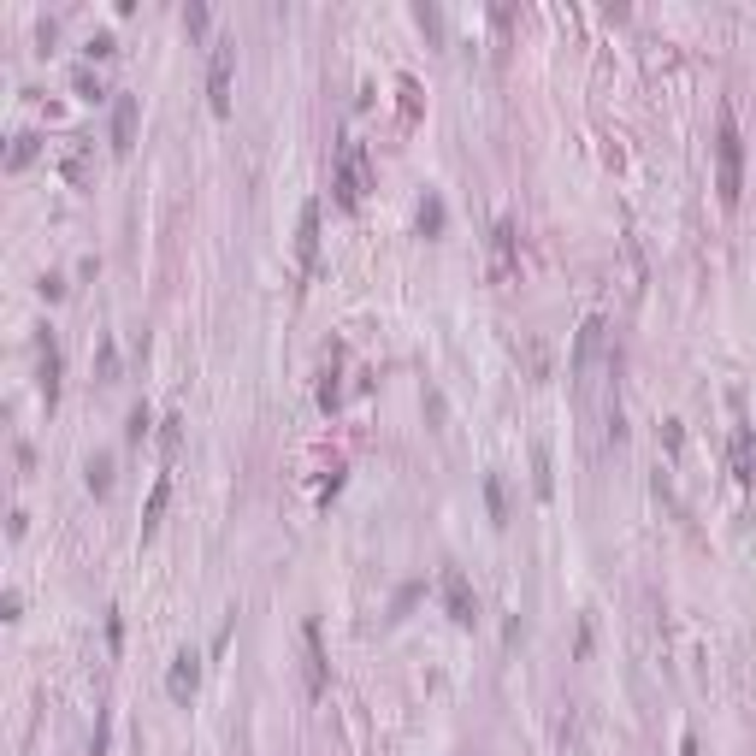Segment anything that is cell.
I'll return each mask as SVG.
<instances>
[{
	"label": "cell",
	"instance_id": "1",
	"mask_svg": "<svg viewBox=\"0 0 756 756\" xmlns=\"http://www.w3.org/2000/svg\"><path fill=\"white\" fill-rule=\"evenodd\" d=\"M715 189H721L727 207H733L739 189H745V136H739L733 107H721V131H715Z\"/></svg>",
	"mask_w": 756,
	"mask_h": 756
},
{
	"label": "cell",
	"instance_id": "2",
	"mask_svg": "<svg viewBox=\"0 0 756 756\" xmlns=\"http://www.w3.org/2000/svg\"><path fill=\"white\" fill-rule=\"evenodd\" d=\"M337 201L343 207H361V195L373 189V160H367V148L355 142V136H343V148H337Z\"/></svg>",
	"mask_w": 756,
	"mask_h": 756
},
{
	"label": "cell",
	"instance_id": "3",
	"mask_svg": "<svg viewBox=\"0 0 756 756\" xmlns=\"http://www.w3.org/2000/svg\"><path fill=\"white\" fill-rule=\"evenodd\" d=\"M231 71H236V42L219 36L207 54V107L213 112H231Z\"/></svg>",
	"mask_w": 756,
	"mask_h": 756
},
{
	"label": "cell",
	"instance_id": "4",
	"mask_svg": "<svg viewBox=\"0 0 756 756\" xmlns=\"http://www.w3.org/2000/svg\"><path fill=\"white\" fill-rule=\"evenodd\" d=\"M296 260H301V272L320 267V201H308L296 219Z\"/></svg>",
	"mask_w": 756,
	"mask_h": 756
},
{
	"label": "cell",
	"instance_id": "5",
	"mask_svg": "<svg viewBox=\"0 0 756 756\" xmlns=\"http://www.w3.org/2000/svg\"><path fill=\"white\" fill-rule=\"evenodd\" d=\"M195 679H201V656L195 650H178L166 667V691H172V703H189L195 698Z\"/></svg>",
	"mask_w": 756,
	"mask_h": 756
},
{
	"label": "cell",
	"instance_id": "6",
	"mask_svg": "<svg viewBox=\"0 0 756 756\" xmlns=\"http://www.w3.org/2000/svg\"><path fill=\"white\" fill-rule=\"evenodd\" d=\"M444 609H449V621H456V626H473V614H478V603H473V585L456 573V567L444 573Z\"/></svg>",
	"mask_w": 756,
	"mask_h": 756
},
{
	"label": "cell",
	"instance_id": "7",
	"mask_svg": "<svg viewBox=\"0 0 756 756\" xmlns=\"http://www.w3.org/2000/svg\"><path fill=\"white\" fill-rule=\"evenodd\" d=\"M301 650H308V691H325V650H320V621H301Z\"/></svg>",
	"mask_w": 756,
	"mask_h": 756
},
{
	"label": "cell",
	"instance_id": "8",
	"mask_svg": "<svg viewBox=\"0 0 756 756\" xmlns=\"http://www.w3.org/2000/svg\"><path fill=\"white\" fill-rule=\"evenodd\" d=\"M490 272H497V278H509L514 272V225H490Z\"/></svg>",
	"mask_w": 756,
	"mask_h": 756
},
{
	"label": "cell",
	"instance_id": "9",
	"mask_svg": "<svg viewBox=\"0 0 756 756\" xmlns=\"http://www.w3.org/2000/svg\"><path fill=\"white\" fill-rule=\"evenodd\" d=\"M131 136H136V95H112V148H131Z\"/></svg>",
	"mask_w": 756,
	"mask_h": 756
},
{
	"label": "cell",
	"instance_id": "10",
	"mask_svg": "<svg viewBox=\"0 0 756 756\" xmlns=\"http://www.w3.org/2000/svg\"><path fill=\"white\" fill-rule=\"evenodd\" d=\"M166 497H172V478L160 473V478H154V497H148V509H142V538H154V532H160V514H166Z\"/></svg>",
	"mask_w": 756,
	"mask_h": 756
},
{
	"label": "cell",
	"instance_id": "11",
	"mask_svg": "<svg viewBox=\"0 0 756 756\" xmlns=\"http://www.w3.org/2000/svg\"><path fill=\"white\" fill-rule=\"evenodd\" d=\"M733 473L745 485H756V437L751 432H733Z\"/></svg>",
	"mask_w": 756,
	"mask_h": 756
},
{
	"label": "cell",
	"instance_id": "12",
	"mask_svg": "<svg viewBox=\"0 0 756 756\" xmlns=\"http://www.w3.org/2000/svg\"><path fill=\"white\" fill-rule=\"evenodd\" d=\"M36 154H42V136H36V131H18V136H12V148H6V166H12V172H24Z\"/></svg>",
	"mask_w": 756,
	"mask_h": 756
},
{
	"label": "cell",
	"instance_id": "13",
	"mask_svg": "<svg viewBox=\"0 0 756 756\" xmlns=\"http://www.w3.org/2000/svg\"><path fill=\"white\" fill-rule=\"evenodd\" d=\"M42 396H47V408L59 402V349L54 343H42Z\"/></svg>",
	"mask_w": 756,
	"mask_h": 756
},
{
	"label": "cell",
	"instance_id": "14",
	"mask_svg": "<svg viewBox=\"0 0 756 756\" xmlns=\"http://www.w3.org/2000/svg\"><path fill=\"white\" fill-rule=\"evenodd\" d=\"M83 142H89V136H66V178H71V184L89 172V166H83Z\"/></svg>",
	"mask_w": 756,
	"mask_h": 756
},
{
	"label": "cell",
	"instance_id": "15",
	"mask_svg": "<svg viewBox=\"0 0 756 756\" xmlns=\"http://www.w3.org/2000/svg\"><path fill=\"white\" fill-rule=\"evenodd\" d=\"M83 478H89V490H107V485H112V456H89Z\"/></svg>",
	"mask_w": 756,
	"mask_h": 756
},
{
	"label": "cell",
	"instance_id": "16",
	"mask_svg": "<svg viewBox=\"0 0 756 756\" xmlns=\"http://www.w3.org/2000/svg\"><path fill=\"white\" fill-rule=\"evenodd\" d=\"M420 231H425V236L444 231V201H437V195H425V207H420Z\"/></svg>",
	"mask_w": 756,
	"mask_h": 756
},
{
	"label": "cell",
	"instance_id": "17",
	"mask_svg": "<svg viewBox=\"0 0 756 756\" xmlns=\"http://www.w3.org/2000/svg\"><path fill=\"white\" fill-rule=\"evenodd\" d=\"M485 502H490V520H497V526L509 520V509H502V478H497V473L485 478Z\"/></svg>",
	"mask_w": 756,
	"mask_h": 756
},
{
	"label": "cell",
	"instance_id": "18",
	"mask_svg": "<svg viewBox=\"0 0 756 756\" xmlns=\"http://www.w3.org/2000/svg\"><path fill=\"white\" fill-rule=\"evenodd\" d=\"M71 83H78V95H83V100H100V95H107V89H100V78H95L89 66H83V71H78V78H71Z\"/></svg>",
	"mask_w": 756,
	"mask_h": 756
},
{
	"label": "cell",
	"instance_id": "19",
	"mask_svg": "<svg viewBox=\"0 0 756 756\" xmlns=\"http://www.w3.org/2000/svg\"><path fill=\"white\" fill-rule=\"evenodd\" d=\"M532 461H538V497H550V449L538 444V456H532Z\"/></svg>",
	"mask_w": 756,
	"mask_h": 756
},
{
	"label": "cell",
	"instance_id": "20",
	"mask_svg": "<svg viewBox=\"0 0 756 756\" xmlns=\"http://www.w3.org/2000/svg\"><path fill=\"white\" fill-rule=\"evenodd\" d=\"M184 24L189 30H207V6H184Z\"/></svg>",
	"mask_w": 756,
	"mask_h": 756
},
{
	"label": "cell",
	"instance_id": "21",
	"mask_svg": "<svg viewBox=\"0 0 756 756\" xmlns=\"http://www.w3.org/2000/svg\"><path fill=\"white\" fill-rule=\"evenodd\" d=\"M420 24H425V30L437 36V30H444V12H437V6H420Z\"/></svg>",
	"mask_w": 756,
	"mask_h": 756
}]
</instances>
